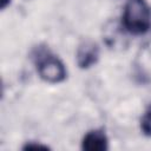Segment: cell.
I'll use <instances>...</instances> for the list:
<instances>
[{
  "label": "cell",
  "instance_id": "obj_2",
  "mask_svg": "<svg viewBox=\"0 0 151 151\" xmlns=\"http://www.w3.org/2000/svg\"><path fill=\"white\" fill-rule=\"evenodd\" d=\"M123 26L131 34H144L151 26V9L145 0H129L124 7Z\"/></svg>",
  "mask_w": 151,
  "mask_h": 151
},
{
  "label": "cell",
  "instance_id": "obj_5",
  "mask_svg": "<svg viewBox=\"0 0 151 151\" xmlns=\"http://www.w3.org/2000/svg\"><path fill=\"white\" fill-rule=\"evenodd\" d=\"M140 130L146 137H151V104L147 106L140 119Z\"/></svg>",
  "mask_w": 151,
  "mask_h": 151
},
{
  "label": "cell",
  "instance_id": "obj_1",
  "mask_svg": "<svg viewBox=\"0 0 151 151\" xmlns=\"http://www.w3.org/2000/svg\"><path fill=\"white\" fill-rule=\"evenodd\" d=\"M40 78L47 83L57 84L66 79L67 72L63 61L46 46H38L32 53Z\"/></svg>",
  "mask_w": 151,
  "mask_h": 151
},
{
  "label": "cell",
  "instance_id": "obj_6",
  "mask_svg": "<svg viewBox=\"0 0 151 151\" xmlns=\"http://www.w3.org/2000/svg\"><path fill=\"white\" fill-rule=\"evenodd\" d=\"M24 150H48L50 147L47 145H44V144H40V143H34V142H31V143H27L26 145H24L22 147Z\"/></svg>",
  "mask_w": 151,
  "mask_h": 151
},
{
  "label": "cell",
  "instance_id": "obj_7",
  "mask_svg": "<svg viewBox=\"0 0 151 151\" xmlns=\"http://www.w3.org/2000/svg\"><path fill=\"white\" fill-rule=\"evenodd\" d=\"M0 2H1V4H0V8H1V9H5V8L11 4V0H1Z\"/></svg>",
  "mask_w": 151,
  "mask_h": 151
},
{
  "label": "cell",
  "instance_id": "obj_3",
  "mask_svg": "<svg viewBox=\"0 0 151 151\" xmlns=\"http://www.w3.org/2000/svg\"><path fill=\"white\" fill-rule=\"evenodd\" d=\"M77 64L80 68L87 70L97 64L99 59V47L98 45L92 40H85L83 41L77 50L76 54Z\"/></svg>",
  "mask_w": 151,
  "mask_h": 151
},
{
  "label": "cell",
  "instance_id": "obj_4",
  "mask_svg": "<svg viewBox=\"0 0 151 151\" xmlns=\"http://www.w3.org/2000/svg\"><path fill=\"white\" fill-rule=\"evenodd\" d=\"M81 149L85 151H106L109 149V139L103 130L88 131L81 142Z\"/></svg>",
  "mask_w": 151,
  "mask_h": 151
}]
</instances>
